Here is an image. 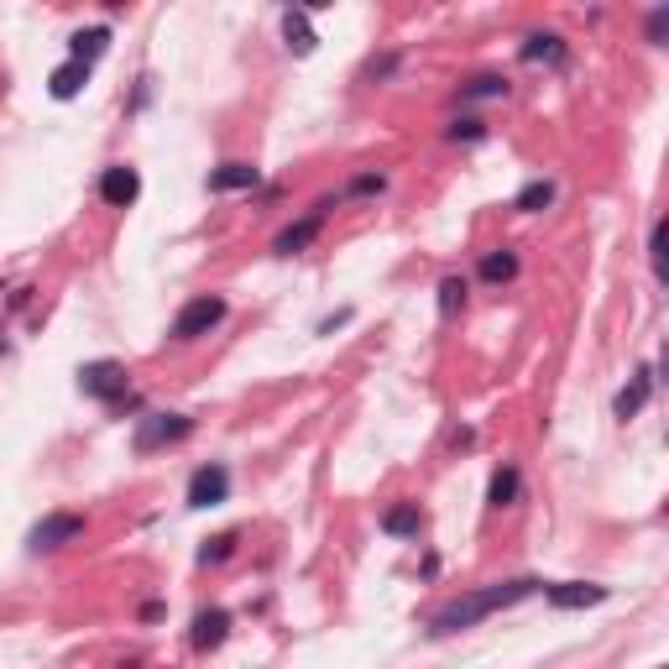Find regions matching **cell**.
I'll use <instances>...</instances> for the list:
<instances>
[{
	"label": "cell",
	"mask_w": 669,
	"mask_h": 669,
	"mask_svg": "<svg viewBox=\"0 0 669 669\" xmlns=\"http://www.w3.org/2000/svg\"><path fill=\"white\" fill-rule=\"evenodd\" d=\"M544 581H534V575H523V581H502V586H487V591H471V596H455L450 607H440L429 617V633L434 638H450L460 628H476L481 617H492L502 607H513V602H528V596H539Z\"/></svg>",
	"instance_id": "cell-1"
},
{
	"label": "cell",
	"mask_w": 669,
	"mask_h": 669,
	"mask_svg": "<svg viewBox=\"0 0 669 669\" xmlns=\"http://www.w3.org/2000/svg\"><path fill=\"white\" fill-rule=\"evenodd\" d=\"M220 319H225V298L204 293V298H194V304H183V309H178V319H173V340H199V335H210Z\"/></svg>",
	"instance_id": "cell-2"
},
{
	"label": "cell",
	"mask_w": 669,
	"mask_h": 669,
	"mask_svg": "<svg viewBox=\"0 0 669 669\" xmlns=\"http://www.w3.org/2000/svg\"><path fill=\"white\" fill-rule=\"evenodd\" d=\"M194 434V419H183V413H152V419H142V429H136V450H157V445H178Z\"/></svg>",
	"instance_id": "cell-3"
},
{
	"label": "cell",
	"mask_w": 669,
	"mask_h": 669,
	"mask_svg": "<svg viewBox=\"0 0 669 669\" xmlns=\"http://www.w3.org/2000/svg\"><path fill=\"white\" fill-rule=\"evenodd\" d=\"M79 387L89 392V398L115 403L126 392V366L121 361H89V366H79Z\"/></svg>",
	"instance_id": "cell-4"
},
{
	"label": "cell",
	"mask_w": 669,
	"mask_h": 669,
	"mask_svg": "<svg viewBox=\"0 0 669 669\" xmlns=\"http://www.w3.org/2000/svg\"><path fill=\"white\" fill-rule=\"evenodd\" d=\"M79 534H84V518H79V513H48V518H42L32 534H27V544L42 555V549H63L68 539H79Z\"/></svg>",
	"instance_id": "cell-5"
},
{
	"label": "cell",
	"mask_w": 669,
	"mask_h": 669,
	"mask_svg": "<svg viewBox=\"0 0 669 669\" xmlns=\"http://www.w3.org/2000/svg\"><path fill=\"white\" fill-rule=\"evenodd\" d=\"M136 194H142V178H136V168H126V163L105 168V178H100V199L110 204V210H126V204H136Z\"/></svg>",
	"instance_id": "cell-6"
},
{
	"label": "cell",
	"mask_w": 669,
	"mask_h": 669,
	"mask_svg": "<svg viewBox=\"0 0 669 669\" xmlns=\"http://www.w3.org/2000/svg\"><path fill=\"white\" fill-rule=\"evenodd\" d=\"M225 492H230V471L225 466H199L194 481H189V507H215V502H225Z\"/></svg>",
	"instance_id": "cell-7"
},
{
	"label": "cell",
	"mask_w": 669,
	"mask_h": 669,
	"mask_svg": "<svg viewBox=\"0 0 669 669\" xmlns=\"http://www.w3.org/2000/svg\"><path fill=\"white\" fill-rule=\"evenodd\" d=\"M544 596L555 607L575 612V607H596V602H607V586H591V581H560V586H544Z\"/></svg>",
	"instance_id": "cell-8"
},
{
	"label": "cell",
	"mask_w": 669,
	"mask_h": 669,
	"mask_svg": "<svg viewBox=\"0 0 669 669\" xmlns=\"http://www.w3.org/2000/svg\"><path fill=\"white\" fill-rule=\"evenodd\" d=\"M325 210H330V204H319V210L309 215V220H298V225H288L283 230V236L278 241H272V251H278V257H293V251H304L314 236H319V225H325Z\"/></svg>",
	"instance_id": "cell-9"
},
{
	"label": "cell",
	"mask_w": 669,
	"mask_h": 669,
	"mask_svg": "<svg viewBox=\"0 0 669 669\" xmlns=\"http://www.w3.org/2000/svg\"><path fill=\"white\" fill-rule=\"evenodd\" d=\"M225 633H230V612L210 607V612H199V617H194V649H204V654L220 649Z\"/></svg>",
	"instance_id": "cell-10"
},
{
	"label": "cell",
	"mask_w": 669,
	"mask_h": 669,
	"mask_svg": "<svg viewBox=\"0 0 669 669\" xmlns=\"http://www.w3.org/2000/svg\"><path fill=\"white\" fill-rule=\"evenodd\" d=\"M649 392H654V372H649V366H643V372H638L628 387L617 392L612 413H617V419H633V413H643V403H649Z\"/></svg>",
	"instance_id": "cell-11"
},
{
	"label": "cell",
	"mask_w": 669,
	"mask_h": 669,
	"mask_svg": "<svg viewBox=\"0 0 669 669\" xmlns=\"http://www.w3.org/2000/svg\"><path fill=\"white\" fill-rule=\"evenodd\" d=\"M84 84H89V68H84V63H74V58H68L63 68H53V79H48L53 100H74V95H79Z\"/></svg>",
	"instance_id": "cell-12"
},
{
	"label": "cell",
	"mask_w": 669,
	"mask_h": 669,
	"mask_svg": "<svg viewBox=\"0 0 669 669\" xmlns=\"http://www.w3.org/2000/svg\"><path fill=\"white\" fill-rule=\"evenodd\" d=\"M570 53H565V42L555 37V32H534L523 42V63H565Z\"/></svg>",
	"instance_id": "cell-13"
},
{
	"label": "cell",
	"mask_w": 669,
	"mask_h": 669,
	"mask_svg": "<svg viewBox=\"0 0 669 669\" xmlns=\"http://www.w3.org/2000/svg\"><path fill=\"white\" fill-rule=\"evenodd\" d=\"M210 189L215 194H230V189H257V168L251 163H225L210 173Z\"/></svg>",
	"instance_id": "cell-14"
},
{
	"label": "cell",
	"mask_w": 669,
	"mask_h": 669,
	"mask_svg": "<svg viewBox=\"0 0 669 669\" xmlns=\"http://www.w3.org/2000/svg\"><path fill=\"white\" fill-rule=\"evenodd\" d=\"M283 37H288V48H293L298 58L314 53V27H309L304 11H283Z\"/></svg>",
	"instance_id": "cell-15"
},
{
	"label": "cell",
	"mask_w": 669,
	"mask_h": 669,
	"mask_svg": "<svg viewBox=\"0 0 669 669\" xmlns=\"http://www.w3.org/2000/svg\"><path fill=\"white\" fill-rule=\"evenodd\" d=\"M549 204H555V183H549V178H534V183H528V189L513 199V210L539 215V210H549Z\"/></svg>",
	"instance_id": "cell-16"
},
{
	"label": "cell",
	"mask_w": 669,
	"mask_h": 669,
	"mask_svg": "<svg viewBox=\"0 0 669 669\" xmlns=\"http://www.w3.org/2000/svg\"><path fill=\"white\" fill-rule=\"evenodd\" d=\"M105 42H110V32L105 27H89V32H74V63H95L100 53H105Z\"/></svg>",
	"instance_id": "cell-17"
},
{
	"label": "cell",
	"mask_w": 669,
	"mask_h": 669,
	"mask_svg": "<svg viewBox=\"0 0 669 669\" xmlns=\"http://www.w3.org/2000/svg\"><path fill=\"white\" fill-rule=\"evenodd\" d=\"M513 272H518L513 251H487V257H481V278H487V283H507Z\"/></svg>",
	"instance_id": "cell-18"
},
{
	"label": "cell",
	"mask_w": 669,
	"mask_h": 669,
	"mask_svg": "<svg viewBox=\"0 0 669 669\" xmlns=\"http://www.w3.org/2000/svg\"><path fill=\"white\" fill-rule=\"evenodd\" d=\"M419 502H403V507H392V513L382 518V528H387V534H419Z\"/></svg>",
	"instance_id": "cell-19"
},
{
	"label": "cell",
	"mask_w": 669,
	"mask_h": 669,
	"mask_svg": "<svg viewBox=\"0 0 669 669\" xmlns=\"http://www.w3.org/2000/svg\"><path fill=\"white\" fill-rule=\"evenodd\" d=\"M466 100H502L507 95V79H497V74H481V79H471L466 89H460Z\"/></svg>",
	"instance_id": "cell-20"
},
{
	"label": "cell",
	"mask_w": 669,
	"mask_h": 669,
	"mask_svg": "<svg viewBox=\"0 0 669 669\" xmlns=\"http://www.w3.org/2000/svg\"><path fill=\"white\" fill-rule=\"evenodd\" d=\"M487 497H492V507H507V502H513V497H518V471L502 466V471L492 476V492H487Z\"/></svg>",
	"instance_id": "cell-21"
},
{
	"label": "cell",
	"mask_w": 669,
	"mask_h": 669,
	"mask_svg": "<svg viewBox=\"0 0 669 669\" xmlns=\"http://www.w3.org/2000/svg\"><path fill=\"white\" fill-rule=\"evenodd\" d=\"M460 304H466V283H460V278H445V283H440V314L450 319Z\"/></svg>",
	"instance_id": "cell-22"
},
{
	"label": "cell",
	"mask_w": 669,
	"mask_h": 669,
	"mask_svg": "<svg viewBox=\"0 0 669 669\" xmlns=\"http://www.w3.org/2000/svg\"><path fill=\"white\" fill-rule=\"evenodd\" d=\"M664 236H669V225L659 220L654 236H649V262H654V278H659V283H664Z\"/></svg>",
	"instance_id": "cell-23"
},
{
	"label": "cell",
	"mask_w": 669,
	"mask_h": 669,
	"mask_svg": "<svg viewBox=\"0 0 669 669\" xmlns=\"http://www.w3.org/2000/svg\"><path fill=\"white\" fill-rule=\"evenodd\" d=\"M481 136H487V131H481V121H455L450 126V142H481Z\"/></svg>",
	"instance_id": "cell-24"
},
{
	"label": "cell",
	"mask_w": 669,
	"mask_h": 669,
	"mask_svg": "<svg viewBox=\"0 0 669 669\" xmlns=\"http://www.w3.org/2000/svg\"><path fill=\"white\" fill-rule=\"evenodd\" d=\"M230 544H236V534H220L215 544H204V555H199V560H204V565H210V560H225V555H230Z\"/></svg>",
	"instance_id": "cell-25"
},
{
	"label": "cell",
	"mask_w": 669,
	"mask_h": 669,
	"mask_svg": "<svg viewBox=\"0 0 669 669\" xmlns=\"http://www.w3.org/2000/svg\"><path fill=\"white\" fill-rule=\"evenodd\" d=\"M664 32H669V11L659 6V11L649 16V42H664Z\"/></svg>",
	"instance_id": "cell-26"
},
{
	"label": "cell",
	"mask_w": 669,
	"mask_h": 669,
	"mask_svg": "<svg viewBox=\"0 0 669 669\" xmlns=\"http://www.w3.org/2000/svg\"><path fill=\"white\" fill-rule=\"evenodd\" d=\"M377 189H382V178H377V173H366V178L351 183V194H377Z\"/></svg>",
	"instance_id": "cell-27"
}]
</instances>
